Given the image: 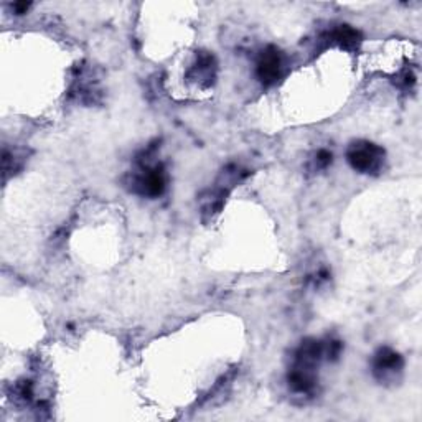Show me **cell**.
Masks as SVG:
<instances>
[{"label":"cell","instance_id":"obj_1","mask_svg":"<svg viewBox=\"0 0 422 422\" xmlns=\"http://www.w3.org/2000/svg\"><path fill=\"white\" fill-rule=\"evenodd\" d=\"M384 152L378 145L369 142H357L348 150V160L352 167L363 174L378 172L383 164Z\"/></svg>","mask_w":422,"mask_h":422},{"label":"cell","instance_id":"obj_2","mask_svg":"<svg viewBox=\"0 0 422 422\" xmlns=\"http://www.w3.org/2000/svg\"><path fill=\"white\" fill-rule=\"evenodd\" d=\"M280 68H283L280 53L270 46V48L265 50L263 56H260L258 65V75L265 85H273V83L278 81V78L280 76Z\"/></svg>","mask_w":422,"mask_h":422},{"label":"cell","instance_id":"obj_3","mask_svg":"<svg viewBox=\"0 0 422 422\" xmlns=\"http://www.w3.org/2000/svg\"><path fill=\"white\" fill-rule=\"evenodd\" d=\"M139 191L142 195L147 196H159L165 189V176L162 167H155L145 172L144 175H140L137 181H135Z\"/></svg>","mask_w":422,"mask_h":422},{"label":"cell","instance_id":"obj_4","mask_svg":"<svg viewBox=\"0 0 422 422\" xmlns=\"http://www.w3.org/2000/svg\"><path fill=\"white\" fill-rule=\"evenodd\" d=\"M401 368H403V359L389 348H381L374 358V371L376 374H381L383 378L399 373Z\"/></svg>","mask_w":422,"mask_h":422},{"label":"cell","instance_id":"obj_5","mask_svg":"<svg viewBox=\"0 0 422 422\" xmlns=\"http://www.w3.org/2000/svg\"><path fill=\"white\" fill-rule=\"evenodd\" d=\"M333 38H335L338 43L345 45V46H352L358 41V32L350 27H340L333 33Z\"/></svg>","mask_w":422,"mask_h":422},{"label":"cell","instance_id":"obj_6","mask_svg":"<svg viewBox=\"0 0 422 422\" xmlns=\"http://www.w3.org/2000/svg\"><path fill=\"white\" fill-rule=\"evenodd\" d=\"M317 162H319V165L322 167H327L332 162V154L328 152V150H320L319 155H317Z\"/></svg>","mask_w":422,"mask_h":422}]
</instances>
